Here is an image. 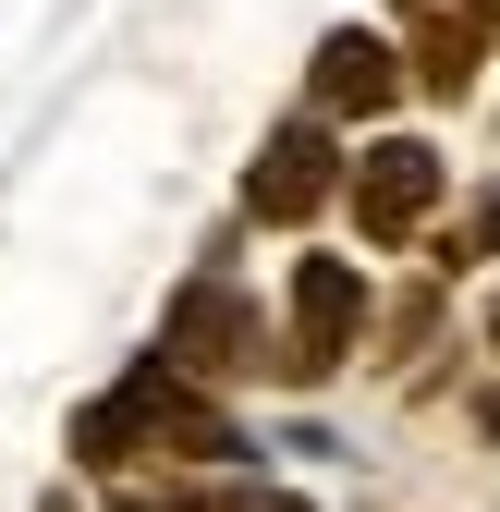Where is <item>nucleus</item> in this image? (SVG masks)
I'll return each mask as SVG.
<instances>
[{
	"mask_svg": "<svg viewBox=\"0 0 500 512\" xmlns=\"http://www.w3.org/2000/svg\"><path fill=\"white\" fill-rule=\"evenodd\" d=\"M366 317H379V281H366V256H330L305 244L281 269V354H269V391H330L342 366H366Z\"/></svg>",
	"mask_w": 500,
	"mask_h": 512,
	"instance_id": "f257e3e1",
	"label": "nucleus"
},
{
	"mask_svg": "<svg viewBox=\"0 0 500 512\" xmlns=\"http://www.w3.org/2000/svg\"><path fill=\"white\" fill-rule=\"evenodd\" d=\"M159 366H183L196 391H269V354H281V330H269V305L244 293V269H183L171 281V305H159V342H147Z\"/></svg>",
	"mask_w": 500,
	"mask_h": 512,
	"instance_id": "f03ea898",
	"label": "nucleus"
},
{
	"mask_svg": "<svg viewBox=\"0 0 500 512\" xmlns=\"http://www.w3.org/2000/svg\"><path fill=\"white\" fill-rule=\"evenodd\" d=\"M110 403H122V427H135V452L159 476H257V427H244L220 391H196L183 366H159V354L122 366Z\"/></svg>",
	"mask_w": 500,
	"mask_h": 512,
	"instance_id": "7ed1b4c3",
	"label": "nucleus"
},
{
	"mask_svg": "<svg viewBox=\"0 0 500 512\" xmlns=\"http://www.w3.org/2000/svg\"><path fill=\"white\" fill-rule=\"evenodd\" d=\"M452 208V147L440 135H354V159H342V220H354V244L366 256H415L427 244V220Z\"/></svg>",
	"mask_w": 500,
	"mask_h": 512,
	"instance_id": "20e7f679",
	"label": "nucleus"
},
{
	"mask_svg": "<svg viewBox=\"0 0 500 512\" xmlns=\"http://www.w3.org/2000/svg\"><path fill=\"white\" fill-rule=\"evenodd\" d=\"M342 159H354V135H330L318 110H281L269 135H257V159H244V183H232V220L305 244V232L342 208Z\"/></svg>",
	"mask_w": 500,
	"mask_h": 512,
	"instance_id": "39448f33",
	"label": "nucleus"
},
{
	"mask_svg": "<svg viewBox=\"0 0 500 512\" xmlns=\"http://www.w3.org/2000/svg\"><path fill=\"white\" fill-rule=\"evenodd\" d=\"M305 110H318L330 135H391V110H403L391 25H330L318 49H305Z\"/></svg>",
	"mask_w": 500,
	"mask_h": 512,
	"instance_id": "423d86ee",
	"label": "nucleus"
},
{
	"mask_svg": "<svg viewBox=\"0 0 500 512\" xmlns=\"http://www.w3.org/2000/svg\"><path fill=\"white\" fill-rule=\"evenodd\" d=\"M391 49H403V98H427V110L488 98V61H500V37H488V25L427 13V0H391Z\"/></svg>",
	"mask_w": 500,
	"mask_h": 512,
	"instance_id": "0eeeda50",
	"label": "nucleus"
},
{
	"mask_svg": "<svg viewBox=\"0 0 500 512\" xmlns=\"http://www.w3.org/2000/svg\"><path fill=\"white\" fill-rule=\"evenodd\" d=\"M440 330H452V281H427V269H415V281H403V293H391L379 317H366V366L415 378V354H452Z\"/></svg>",
	"mask_w": 500,
	"mask_h": 512,
	"instance_id": "6e6552de",
	"label": "nucleus"
},
{
	"mask_svg": "<svg viewBox=\"0 0 500 512\" xmlns=\"http://www.w3.org/2000/svg\"><path fill=\"white\" fill-rule=\"evenodd\" d=\"M476 269H500V171L427 220V281H476Z\"/></svg>",
	"mask_w": 500,
	"mask_h": 512,
	"instance_id": "1a4fd4ad",
	"label": "nucleus"
},
{
	"mask_svg": "<svg viewBox=\"0 0 500 512\" xmlns=\"http://www.w3.org/2000/svg\"><path fill=\"white\" fill-rule=\"evenodd\" d=\"M183 512H318V500L281 488V476L257 464V476H196V488H183Z\"/></svg>",
	"mask_w": 500,
	"mask_h": 512,
	"instance_id": "9d476101",
	"label": "nucleus"
},
{
	"mask_svg": "<svg viewBox=\"0 0 500 512\" xmlns=\"http://www.w3.org/2000/svg\"><path fill=\"white\" fill-rule=\"evenodd\" d=\"M37 512H98V500H86L74 476H49V488H37Z\"/></svg>",
	"mask_w": 500,
	"mask_h": 512,
	"instance_id": "9b49d317",
	"label": "nucleus"
},
{
	"mask_svg": "<svg viewBox=\"0 0 500 512\" xmlns=\"http://www.w3.org/2000/svg\"><path fill=\"white\" fill-rule=\"evenodd\" d=\"M464 427H476V439H500V378H488V391L464 403Z\"/></svg>",
	"mask_w": 500,
	"mask_h": 512,
	"instance_id": "f8f14e48",
	"label": "nucleus"
},
{
	"mask_svg": "<svg viewBox=\"0 0 500 512\" xmlns=\"http://www.w3.org/2000/svg\"><path fill=\"white\" fill-rule=\"evenodd\" d=\"M476 342H488V366H500V281H488V305H476Z\"/></svg>",
	"mask_w": 500,
	"mask_h": 512,
	"instance_id": "ddd939ff",
	"label": "nucleus"
}]
</instances>
